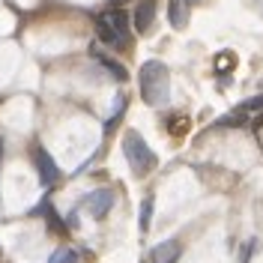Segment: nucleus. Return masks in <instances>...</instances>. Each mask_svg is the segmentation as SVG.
Masks as SVG:
<instances>
[{"mask_svg": "<svg viewBox=\"0 0 263 263\" xmlns=\"http://www.w3.org/2000/svg\"><path fill=\"white\" fill-rule=\"evenodd\" d=\"M177 257H180V242H174V239L149 251V263H177Z\"/></svg>", "mask_w": 263, "mask_h": 263, "instance_id": "7", "label": "nucleus"}, {"mask_svg": "<svg viewBox=\"0 0 263 263\" xmlns=\"http://www.w3.org/2000/svg\"><path fill=\"white\" fill-rule=\"evenodd\" d=\"M111 203H114V195H111L108 189H99V192H93V195H87V200H84V206L96 215V218H102V215L108 213Z\"/></svg>", "mask_w": 263, "mask_h": 263, "instance_id": "5", "label": "nucleus"}, {"mask_svg": "<svg viewBox=\"0 0 263 263\" xmlns=\"http://www.w3.org/2000/svg\"><path fill=\"white\" fill-rule=\"evenodd\" d=\"M126 27H129V18L123 9H111V12H102L96 18V33L102 42L108 45H120L126 39Z\"/></svg>", "mask_w": 263, "mask_h": 263, "instance_id": "3", "label": "nucleus"}, {"mask_svg": "<svg viewBox=\"0 0 263 263\" xmlns=\"http://www.w3.org/2000/svg\"><path fill=\"white\" fill-rule=\"evenodd\" d=\"M33 159H36V167H39V177H42V182L45 185H51V182H57V177H60V171H57V164H54V159H51L48 153L42 147H36V153H33Z\"/></svg>", "mask_w": 263, "mask_h": 263, "instance_id": "4", "label": "nucleus"}, {"mask_svg": "<svg viewBox=\"0 0 263 263\" xmlns=\"http://www.w3.org/2000/svg\"><path fill=\"white\" fill-rule=\"evenodd\" d=\"M153 21H156V3H153V0H141V3L135 6V30L147 33L149 27H153Z\"/></svg>", "mask_w": 263, "mask_h": 263, "instance_id": "6", "label": "nucleus"}, {"mask_svg": "<svg viewBox=\"0 0 263 263\" xmlns=\"http://www.w3.org/2000/svg\"><path fill=\"white\" fill-rule=\"evenodd\" d=\"M189 3H197V0H189Z\"/></svg>", "mask_w": 263, "mask_h": 263, "instance_id": "15", "label": "nucleus"}, {"mask_svg": "<svg viewBox=\"0 0 263 263\" xmlns=\"http://www.w3.org/2000/svg\"><path fill=\"white\" fill-rule=\"evenodd\" d=\"M90 51H93V57H96L99 63H102L105 69H108V72H111V75H114L117 81H126V69H123V66H120V63H114V60H108V57H105V54H102V51L96 48V45H93Z\"/></svg>", "mask_w": 263, "mask_h": 263, "instance_id": "9", "label": "nucleus"}, {"mask_svg": "<svg viewBox=\"0 0 263 263\" xmlns=\"http://www.w3.org/2000/svg\"><path fill=\"white\" fill-rule=\"evenodd\" d=\"M246 123H248V111H242V108H239V111H233V114L221 117L215 126H218V129H239V126H246Z\"/></svg>", "mask_w": 263, "mask_h": 263, "instance_id": "10", "label": "nucleus"}, {"mask_svg": "<svg viewBox=\"0 0 263 263\" xmlns=\"http://www.w3.org/2000/svg\"><path fill=\"white\" fill-rule=\"evenodd\" d=\"M138 81H141V96H144L147 105H153V108L167 105V99H171V75H167V66L162 60H149V63L141 66Z\"/></svg>", "mask_w": 263, "mask_h": 263, "instance_id": "1", "label": "nucleus"}, {"mask_svg": "<svg viewBox=\"0 0 263 263\" xmlns=\"http://www.w3.org/2000/svg\"><path fill=\"white\" fill-rule=\"evenodd\" d=\"M123 153H126V159H129L135 174H147L149 167L156 164L153 149L147 147V141H144L138 132H126V138H123Z\"/></svg>", "mask_w": 263, "mask_h": 263, "instance_id": "2", "label": "nucleus"}, {"mask_svg": "<svg viewBox=\"0 0 263 263\" xmlns=\"http://www.w3.org/2000/svg\"><path fill=\"white\" fill-rule=\"evenodd\" d=\"M167 15H171V24L174 27H185L189 24V0H171Z\"/></svg>", "mask_w": 263, "mask_h": 263, "instance_id": "8", "label": "nucleus"}, {"mask_svg": "<svg viewBox=\"0 0 263 263\" xmlns=\"http://www.w3.org/2000/svg\"><path fill=\"white\" fill-rule=\"evenodd\" d=\"M75 260H78V254H75V251H69V248L57 251V254L51 257V263H75Z\"/></svg>", "mask_w": 263, "mask_h": 263, "instance_id": "11", "label": "nucleus"}, {"mask_svg": "<svg viewBox=\"0 0 263 263\" xmlns=\"http://www.w3.org/2000/svg\"><path fill=\"white\" fill-rule=\"evenodd\" d=\"M263 108V96H251L242 102V111H260Z\"/></svg>", "mask_w": 263, "mask_h": 263, "instance_id": "12", "label": "nucleus"}, {"mask_svg": "<svg viewBox=\"0 0 263 263\" xmlns=\"http://www.w3.org/2000/svg\"><path fill=\"white\" fill-rule=\"evenodd\" d=\"M257 12L263 15V0H257Z\"/></svg>", "mask_w": 263, "mask_h": 263, "instance_id": "14", "label": "nucleus"}, {"mask_svg": "<svg viewBox=\"0 0 263 263\" xmlns=\"http://www.w3.org/2000/svg\"><path fill=\"white\" fill-rule=\"evenodd\" d=\"M149 215H153V200H147L144 210H141V228L144 230H147V224H149Z\"/></svg>", "mask_w": 263, "mask_h": 263, "instance_id": "13", "label": "nucleus"}]
</instances>
